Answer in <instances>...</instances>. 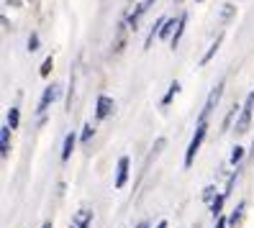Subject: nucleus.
<instances>
[{
    "instance_id": "nucleus-1",
    "label": "nucleus",
    "mask_w": 254,
    "mask_h": 228,
    "mask_svg": "<svg viewBox=\"0 0 254 228\" xmlns=\"http://www.w3.org/2000/svg\"><path fill=\"white\" fill-rule=\"evenodd\" d=\"M205 133H208V123H198L195 126V133H192V139L188 144V151H185V162H183L185 170H188V167H192V162H195V154L200 151V146L205 141Z\"/></svg>"
},
{
    "instance_id": "nucleus-2",
    "label": "nucleus",
    "mask_w": 254,
    "mask_h": 228,
    "mask_svg": "<svg viewBox=\"0 0 254 228\" xmlns=\"http://www.w3.org/2000/svg\"><path fill=\"white\" fill-rule=\"evenodd\" d=\"M252 118H254V90L247 95V100H244V105H242V113H239V118H236L234 133H236V136L247 133V131H249V123H252Z\"/></svg>"
},
{
    "instance_id": "nucleus-3",
    "label": "nucleus",
    "mask_w": 254,
    "mask_h": 228,
    "mask_svg": "<svg viewBox=\"0 0 254 228\" xmlns=\"http://www.w3.org/2000/svg\"><path fill=\"white\" fill-rule=\"evenodd\" d=\"M152 5H154V0H139V3L133 5V10L126 16V23H128V28H131L133 34L139 31V23H141V18L149 13V8H152Z\"/></svg>"
},
{
    "instance_id": "nucleus-4",
    "label": "nucleus",
    "mask_w": 254,
    "mask_h": 228,
    "mask_svg": "<svg viewBox=\"0 0 254 228\" xmlns=\"http://www.w3.org/2000/svg\"><path fill=\"white\" fill-rule=\"evenodd\" d=\"M221 95H223V80H218V85L211 90V95H208V100H205V105H203V111H200V115H198V123H208V115L216 111V105H218Z\"/></svg>"
},
{
    "instance_id": "nucleus-5",
    "label": "nucleus",
    "mask_w": 254,
    "mask_h": 228,
    "mask_svg": "<svg viewBox=\"0 0 254 228\" xmlns=\"http://www.w3.org/2000/svg\"><path fill=\"white\" fill-rule=\"evenodd\" d=\"M59 90H62V85H59V82H52L49 87H44L41 100H39V105H36V113H39V118H44V115H47L49 105H52V103L59 98Z\"/></svg>"
},
{
    "instance_id": "nucleus-6",
    "label": "nucleus",
    "mask_w": 254,
    "mask_h": 228,
    "mask_svg": "<svg viewBox=\"0 0 254 228\" xmlns=\"http://www.w3.org/2000/svg\"><path fill=\"white\" fill-rule=\"evenodd\" d=\"M116 113V100L111 95H98V103H95V123L106 120Z\"/></svg>"
},
{
    "instance_id": "nucleus-7",
    "label": "nucleus",
    "mask_w": 254,
    "mask_h": 228,
    "mask_svg": "<svg viewBox=\"0 0 254 228\" xmlns=\"http://www.w3.org/2000/svg\"><path fill=\"white\" fill-rule=\"evenodd\" d=\"M128 172H131V159H128V157H121V159H118V164H116V179H113L116 190H124V187H126Z\"/></svg>"
},
{
    "instance_id": "nucleus-8",
    "label": "nucleus",
    "mask_w": 254,
    "mask_h": 228,
    "mask_svg": "<svg viewBox=\"0 0 254 228\" xmlns=\"http://www.w3.org/2000/svg\"><path fill=\"white\" fill-rule=\"evenodd\" d=\"M131 31L128 28V23H126V18L118 23V28H116V39H113V44H111V54H121L124 52V47H126V34Z\"/></svg>"
},
{
    "instance_id": "nucleus-9",
    "label": "nucleus",
    "mask_w": 254,
    "mask_h": 228,
    "mask_svg": "<svg viewBox=\"0 0 254 228\" xmlns=\"http://www.w3.org/2000/svg\"><path fill=\"white\" fill-rule=\"evenodd\" d=\"M90 226H93V210L90 208H80L72 216V223H69V228H90Z\"/></svg>"
},
{
    "instance_id": "nucleus-10",
    "label": "nucleus",
    "mask_w": 254,
    "mask_h": 228,
    "mask_svg": "<svg viewBox=\"0 0 254 228\" xmlns=\"http://www.w3.org/2000/svg\"><path fill=\"white\" fill-rule=\"evenodd\" d=\"M10 126L5 123L3 128H0V157H3V159H8L10 157Z\"/></svg>"
},
{
    "instance_id": "nucleus-11",
    "label": "nucleus",
    "mask_w": 254,
    "mask_h": 228,
    "mask_svg": "<svg viewBox=\"0 0 254 228\" xmlns=\"http://www.w3.org/2000/svg\"><path fill=\"white\" fill-rule=\"evenodd\" d=\"M177 26H180V16H177V18H167V21H164V26H162V31H159V39L162 41H172Z\"/></svg>"
},
{
    "instance_id": "nucleus-12",
    "label": "nucleus",
    "mask_w": 254,
    "mask_h": 228,
    "mask_svg": "<svg viewBox=\"0 0 254 228\" xmlns=\"http://www.w3.org/2000/svg\"><path fill=\"white\" fill-rule=\"evenodd\" d=\"M74 144H77V133L69 131V133L64 136V144H62V162H69L72 151H74Z\"/></svg>"
},
{
    "instance_id": "nucleus-13",
    "label": "nucleus",
    "mask_w": 254,
    "mask_h": 228,
    "mask_svg": "<svg viewBox=\"0 0 254 228\" xmlns=\"http://www.w3.org/2000/svg\"><path fill=\"white\" fill-rule=\"evenodd\" d=\"M223 36H226V34H223V31H221V34L216 36V41L211 44V47H208V52H205V54L200 57V67H203V64H208V62H211V59L216 57V52L221 49V44H223Z\"/></svg>"
},
{
    "instance_id": "nucleus-14",
    "label": "nucleus",
    "mask_w": 254,
    "mask_h": 228,
    "mask_svg": "<svg viewBox=\"0 0 254 228\" xmlns=\"http://www.w3.org/2000/svg\"><path fill=\"white\" fill-rule=\"evenodd\" d=\"M239 113H242V105H239V103H234L231 108H229V113H226V118H223V123H221V131H223V133H226V131L231 128L234 118H239Z\"/></svg>"
},
{
    "instance_id": "nucleus-15",
    "label": "nucleus",
    "mask_w": 254,
    "mask_h": 228,
    "mask_svg": "<svg viewBox=\"0 0 254 228\" xmlns=\"http://www.w3.org/2000/svg\"><path fill=\"white\" fill-rule=\"evenodd\" d=\"M185 23H188V10L180 13V26H177V31H175V36H172V41H170L172 49H177V44H180V39H183V34H185Z\"/></svg>"
},
{
    "instance_id": "nucleus-16",
    "label": "nucleus",
    "mask_w": 254,
    "mask_h": 228,
    "mask_svg": "<svg viewBox=\"0 0 254 228\" xmlns=\"http://www.w3.org/2000/svg\"><path fill=\"white\" fill-rule=\"evenodd\" d=\"M177 93H180V82L172 80V82H170V87H167V93H164V98H162V105H164V108H167V105L172 103V98H175Z\"/></svg>"
},
{
    "instance_id": "nucleus-17",
    "label": "nucleus",
    "mask_w": 254,
    "mask_h": 228,
    "mask_svg": "<svg viewBox=\"0 0 254 228\" xmlns=\"http://www.w3.org/2000/svg\"><path fill=\"white\" fill-rule=\"evenodd\" d=\"M244 208H247V203L242 200L236 208H234V213H231V218H229V228H236L239 226V221H242V213H244Z\"/></svg>"
},
{
    "instance_id": "nucleus-18",
    "label": "nucleus",
    "mask_w": 254,
    "mask_h": 228,
    "mask_svg": "<svg viewBox=\"0 0 254 228\" xmlns=\"http://www.w3.org/2000/svg\"><path fill=\"white\" fill-rule=\"evenodd\" d=\"M223 203H226V195H223V192H218V197H216V200H213V205H211V213H213V218H221L223 216Z\"/></svg>"
},
{
    "instance_id": "nucleus-19",
    "label": "nucleus",
    "mask_w": 254,
    "mask_h": 228,
    "mask_svg": "<svg viewBox=\"0 0 254 228\" xmlns=\"http://www.w3.org/2000/svg\"><path fill=\"white\" fill-rule=\"evenodd\" d=\"M244 151H247L244 146H234V149H231V159H229V162H231L234 167H242V159H244Z\"/></svg>"
},
{
    "instance_id": "nucleus-20",
    "label": "nucleus",
    "mask_w": 254,
    "mask_h": 228,
    "mask_svg": "<svg viewBox=\"0 0 254 228\" xmlns=\"http://www.w3.org/2000/svg\"><path fill=\"white\" fill-rule=\"evenodd\" d=\"M216 192H218V190H216V185H208V187L203 190V203H208V205H213V200H216V197H218Z\"/></svg>"
},
{
    "instance_id": "nucleus-21",
    "label": "nucleus",
    "mask_w": 254,
    "mask_h": 228,
    "mask_svg": "<svg viewBox=\"0 0 254 228\" xmlns=\"http://www.w3.org/2000/svg\"><path fill=\"white\" fill-rule=\"evenodd\" d=\"M93 133H95V126H93V123H85V126H82V133H80V141L87 144V141L93 139Z\"/></svg>"
},
{
    "instance_id": "nucleus-22",
    "label": "nucleus",
    "mask_w": 254,
    "mask_h": 228,
    "mask_svg": "<svg viewBox=\"0 0 254 228\" xmlns=\"http://www.w3.org/2000/svg\"><path fill=\"white\" fill-rule=\"evenodd\" d=\"M18 120H21V118H18V108L13 105V108L8 111V126H10L13 131H16V128H18Z\"/></svg>"
},
{
    "instance_id": "nucleus-23",
    "label": "nucleus",
    "mask_w": 254,
    "mask_h": 228,
    "mask_svg": "<svg viewBox=\"0 0 254 228\" xmlns=\"http://www.w3.org/2000/svg\"><path fill=\"white\" fill-rule=\"evenodd\" d=\"M39 44H41V41H39V34H36V31H31V36H28V41H26L28 52H31V54H34V52H39Z\"/></svg>"
},
{
    "instance_id": "nucleus-24",
    "label": "nucleus",
    "mask_w": 254,
    "mask_h": 228,
    "mask_svg": "<svg viewBox=\"0 0 254 228\" xmlns=\"http://www.w3.org/2000/svg\"><path fill=\"white\" fill-rule=\"evenodd\" d=\"M52 67H54V57H47V59H44V64H41V69H39V74H41V77H49Z\"/></svg>"
},
{
    "instance_id": "nucleus-25",
    "label": "nucleus",
    "mask_w": 254,
    "mask_h": 228,
    "mask_svg": "<svg viewBox=\"0 0 254 228\" xmlns=\"http://www.w3.org/2000/svg\"><path fill=\"white\" fill-rule=\"evenodd\" d=\"M231 13H234V5H231V3H226V5H223V10H221V18L226 21V18L231 16Z\"/></svg>"
},
{
    "instance_id": "nucleus-26",
    "label": "nucleus",
    "mask_w": 254,
    "mask_h": 228,
    "mask_svg": "<svg viewBox=\"0 0 254 228\" xmlns=\"http://www.w3.org/2000/svg\"><path fill=\"white\" fill-rule=\"evenodd\" d=\"M216 228H229V218H216Z\"/></svg>"
},
{
    "instance_id": "nucleus-27",
    "label": "nucleus",
    "mask_w": 254,
    "mask_h": 228,
    "mask_svg": "<svg viewBox=\"0 0 254 228\" xmlns=\"http://www.w3.org/2000/svg\"><path fill=\"white\" fill-rule=\"evenodd\" d=\"M136 228H152V221H149V218H144V221H141Z\"/></svg>"
},
{
    "instance_id": "nucleus-28",
    "label": "nucleus",
    "mask_w": 254,
    "mask_h": 228,
    "mask_svg": "<svg viewBox=\"0 0 254 228\" xmlns=\"http://www.w3.org/2000/svg\"><path fill=\"white\" fill-rule=\"evenodd\" d=\"M157 228H170V223H167V221H159V223H157Z\"/></svg>"
},
{
    "instance_id": "nucleus-29",
    "label": "nucleus",
    "mask_w": 254,
    "mask_h": 228,
    "mask_svg": "<svg viewBox=\"0 0 254 228\" xmlns=\"http://www.w3.org/2000/svg\"><path fill=\"white\" fill-rule=\"evenodd\" d=\"M8 5H21V0H8Z\"/></svg>"
},
{
    "instance_id": "nucleus-30",
    "label": "nucleus",
    "mask_w": 254,
    "mask_h": 228,
    "mask_svg": "<svg viewBox=\"0 0 254 228\" xmlns=\"http://www.w3.org/2000/svg\"><path fill=\"white\" fill-rule=\"evenodd\" d=\"M41 228H52V221H47V223H44Z\"/></svg>"
},
{
    "instance_id": "nucleus-31",
    "label": "nucleus",
    "mask_w": 254,
    "mask_h": 228,
    "mask_svg": "<svg viewBox=\"0 0 254 228\" xmlns=\"http://www.w3.org/2000/svg\"><path fill=\"white\" fill-rule=\"evenodd\" d=\"M249 151H252V154H254V139H252V149H249Z\"/></svg>"
},
{
    "instance_id": "nucleus-32",
    "label": "nucleus",
    "mask_w": 254,
    "mask_h": 228,
    "mask_svg": "<svg viewBox=\"0 0 254 228\" xmlns=\"http://www.w3.org/2000/svg\"><path fill=\"white\" fill-rule=\"evenodd\" d=\"M195 3H203V0H195Z\"/></svg>"
},
{
    "instance_id": "nucleus-33",
    "label": "nucleus",
    "mask_w": 254,
    "mask_h": 228,
    "mask_svg": "<svg viewBox=\"0 0 254 228\" xmlns=\"http://www.w3.org/2000/svg\"><path fill=\"white\" fill-rule=\"evenodd\" d=\"M128 3H131V0H128Z\"/></svg>"
}]
</instances>
